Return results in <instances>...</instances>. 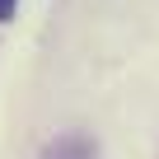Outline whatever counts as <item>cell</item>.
Here are the masks:
<instances>
[{
	"mask_svg": "<svg viewBox=\"0 0 159 159\" xmlns=\"http://www.w3.org/2000/svg\"><path fill=\"white\" fill-rule=\"evenodd\" d=\"M38 159H98V145H94L84 131H66V136L47 140Z\"/></svg>",
	"mask_w": 159,
	"mask_h": 159,
	"instance_id": "1",
	"label": "cell"
},
{
	"mask_svg": "<svg viewBox=\"0 0 159 159\" xmlns=\"http://www.w3.org/2000/svg\"><path fill=\"white\" fill-rule=\"evenodd\" d=\"M14 10H19V0H0V24H10V19H14Z\"/></svg>",
	"mask_w": 159,
	"mask_h": 159,
	"instance_id": "2",
	"label": "cell"
}]
</instances>
